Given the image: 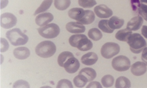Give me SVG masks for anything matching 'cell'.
Wrapping results in <instances>:
<instances>
[{"label": "cell", "instance_id": "cell-1", "mask_svg": "<svg viewBox=\"0 0 147 88\" xmlns=\"http://www.w3.org/2000/svg\"><path fill=\"white\" fill-rule=\"evenodd\" d=\"M69 42L71 46L84 52L90 50L93 47L91 41L84 34L74 35L69 38Z\"/></svg>", "mask_w": 147, "mask_h": 88}, {"label": "cell", "instance_id": "cell-2", "mask_svg": "<svg viewBox=\"0 0 147 88\" xmlns=\"http://www.w3.org/2000/svg\"><path fill=\"white\" fill-rule=\"evenodd\" d=\"M6 37L12 45L15 46L25 45L29 40L28 37L18 28L8 31Z\"/></svg>", "mask_w": 147, "mask_h": 88}, {"label": "cell", "instance_id": "cell-3", "mask_svg": "<svg viewBox=\"0 0 147 88\" xmlns=\"http://www.w3.org/2000/svg\"><path fill=\"white\" fill-rule=\"evenodd\" d=\"M57 48L54 42L45 40L39 43L35 48V52L39 56L42 58H49L52 56L56 52Z\"/></svg>", "mask_w": 147, "mask_h": 88}, {"label": "cell", "instance_id": "cell-4", "mask_svg": "<svg viewBox=\"0 0 147 88\" xmlns=\"http://www.w3.org/2000/svg\"><path fill=\"white\" fill-rule=\"evenodd\" d=\"M127 43L130 46L131 51L136 54H140L147 46L145 40L138 33L132 34Z\"/></svg>", "mask_w": 147, "mask_h": 88}, {"label": "cell", "instance_id": "cell-5", "mask_svg": "<svg viewBox=\"0 0 147 88\" xmlns=\"http://www.w3.org/2000/svg\"><path fill=\"white\" fill-rule=\"evenodd\" d=\"M39 34L46 39H54L60 33L59 26L55 23H51L37 29Z\"/></svg>", "mask_w": 147, "mask_h": 88}, {"label": "cell", "instance_id": "cell-6", "mask_svg": "<svg viewBox=\"0 0 147 88\" xmlns=\"http://www.w3.org/2000/svg\"><path fill=\"white\" fill-rule=\"evenodd\" d=\"M120 47L116 43L107 42L102 46L101 49V54L104 58L111 59L119 53Z\"/></svg>", "mask_w": 147, "mask_h": 88}, {"label": "cell", "instance_id": "cell-7", "mask_svg": "<svg viewBox=\"0 0 147 88\" xmlns=\"http://www.w3.org/2000/svg\"><path fill=\"white\" fill-rule=\"evenodd\" d=\"M111 65L114 70L117 71H125L130 67V60L125 56L120 55L113 58Z\"/></svg>", "mask_w": 147, "mask_h": 88}, {"label": "cell", "instance_id": "cell-8", "mask_svg": "<svg viewBox=\"0 0 147 88\" xmlns=\"http://www.w3.org/2000/svg\"><path fill=\"white\" fill-rule=\"evenodd\" d=\"M17 23V17L12 13H5L1 15L0 25L3 28L9 29L16 25Z\"/></svg>", "mask_w": 147, "mask_h": 88}, {"label": "cell", "instance_id": "cell-9", "mask_svg": "<svg viewBox=\"0 0 147 88\" xmlns=\"http://www.w3.org/2000/svg\"><path fill=\"white\" fill-rule=\"evenodd\" d=\"M80 67L79 62L74 56L71 57L67 60L64 64L63 67L68 73H75L78 71Z\"/></svg>", "mask_w": 147, "mask_h": 88}, {"label": "cell", "instance_id": "cell-10", "mask_svg": "<svg viewBox=\"0 0 147 88\" xmlns=\"http://www.w3.org/2000/svg\"><path fill=\"white\" fill-rule=\"evenodd\" d=\"M94 12L97 17L100 18H108L113 15V11L105 5H98L94 8Z\"/></svg>", "mask_w": 147, "mask_h": 88}, {"label": "cell", "instance_id": "cell-11", "mask_svg": "<svg viewBox=\"0 0 147 88\" xmlns=\"http://www.w3.org/2000/svg\"><path fill=\"white\" fill-rule=\"evenodd\" d=\"M54 19V16L50 13H45L37 15L35 18V22L40 27L47 25Z\"/></svg>", "mask_w": 147, "mask_h": 88}, {"label": "cell", "instance_id": "cell-12", "mask_svg": "<svg viewBox=\"0 0 147 88\" xmlns=\"http://www.w3.org/2000/svg\"><path fill=\"white\" fill-rule=\"evenodd\" d=\"M147 70V65L142 62H137L132 64L131 68V73L136 76L144 75Z\"/></svg>", "mask_w": 147, "mask_h": 88}, {"label": "cell", "instance_id": "cell-13", "mask_svg": "<svg viewBox=\"0 0 147 88\" xmlns=\"http://www.w3.org/2000/svg\"><path fill=\"white\" fill-rule=\"evenodd\" d=\"M66 30L70 33L78 34L84 33L86 31V27L83 24L77 22H70L66 24Z\"/></svg>", "mask_w": 147, "mask_h": 88}, {"label": "cell", "instance_id": "cell-14", "mask_svg": "<svg viewBox=\"0 0 147 88\" xmlns=\"http://www.w3.org/2000/svg\"><path fill=\"white\" fill-rule=\"evenodd\" d=\"M143 23L142 17L140 16L134 17L127 24V28L131 31H137L140 30Z\"/></svg>", "mask_w": 147, "mask_h": 88}, {"label": "cell", "instance_id": "cell-15", "mask_svg": "<svg viewBox=\"0 0 147 88\" xmlns=\"http://www.w3.org/2000/svg\"><path fill=\"white\" fill-rule=\"evenodd\" d=\"M98 59V56L95 52H89L82 57L81 62L86 66H92L96 63Z\"/></svg>", "mask_w": 147, "mask_h": 88}, {"label": "cell", "instance_id": "cell-16", "mask_svg": "<svg viewBox=\"0 0 147 88\" xmlns=\"http://www.w3.org/2000/svg\"><path fill=\"white\" fill-rule=\"evenodd\" d=\"M16 58L20 60H24L28 58L30 55V51L25 47H20L16 48L13 52Z\"/></svg>", "mask_w": 147, "mask_h": 88}, {"label": "cell", "instance_id": "cell-17", "mask_svg": "<svg viewBox=\"0 0 147 88\" xmlns=\"http://www.w3.org/2000/svg\"><path fill=\"white\" fill-rule=\"evenodd\" d=\"M95 19V13L92 11L85 10L82 18L78 21V22L83 25H89L92 23Z\"/></svg>", "mask_w": 147, "mask_h": 88}, {"label": "cell", "instance_id": "cell-18", "mask_svg": "<svg viewBox=\"0 0 147 88\" xmlns=\"http://www.w3.org/2000/svg\"><path fill=\"white\" fill-rule=\"evenodd\" d=\"M85 10L80 8H74L70 9L68 12L69 17L77 22L81 19L84 15Z\"/></svg>", "mask_w": 147, "mask_h": 88}, {"label": "cell", "instance_id": "cell-19", "mask_svg": "<svg viewBox=\"0 0 147 88\" xmlns=\"http://www.w3.org/2000/svg\"><path fill=\"white\" fill-rule=\"evenodd\" d=\"M109 25L113 30H117L121 28L125 23L124 20L119 18L118 17L113 16L109 20Z\"/></svg>", "mask_w": 147, "mask_h": 88}, {"label": "cell", "instance_id": "cell-20", "mask_svg": "<svg viewBox=\"0 0 147 88\" xmlns=\"http://www.w3.org/2000/svg\"><path fill=\"white\" fill-rule=\"evenodd\" d=\"M132 34V31L126 28L119 30L118 32L116 33L115 38L116 39L120 41L127 42L130 36Z\"/></svg>", "mask_w": 147, "mask_h": 88}, {"label": "cell", "instance_id": "cell-21", "mask_svg": "<svg viewBox=\"0 0 147 88\" xmlns=\"http://www.w3.org/2000/svg\"><path fill=\"white\" fill-rule=\"evenodd\" d=\"M79 74H81L86 76L88 79V82L92 81L95 79L96 78V72L94 69L90 68V67H86L82 69L80 71Z\"/></svg>", "mask_w": 147, "mask_h": 88}, {"label": "cell", "instance_id": "cell-22", "mask_svg": "<svg viewBox=\"0 0 147 88\" xmlns=\"http://www.w3.org/2000/svg\"><path fill=\"white\" fill-rule=\"evenodd\" d=\"M88 82V81L87 78L81 74H79L74 79V84L78 88H83Z\"/></svg>", "mask_w": 147, "mask_h": 88}, {"label": "cell", "instance_id": "cell-23", "mask_svg": "<svg viewBox=\"0 0 147 88\" xmlns=\"http://www.w3.org/2000/svg\"><path fill=\"white\" fill-rule=\"evenodd\" d=\"M131 82L128 78L125 77H119L116 81L115 87L117 88H130Z\"/></svg>", "mask_w": 147, "mask_h": 88}, {"label": "cell", "instance_id": "cell-24", "mask_svg": "<svg viewBox=\"0 0 147 88\" xmlns=\"http://www.w3.org/2000/svg\"><path fill=\"white\" fill-rule=\"evenodd\" d=\"M71 0H54L55 7L59 10L64 11L69 7Z\"/></svg>", "mask_w": 147, "mask_h": 88}, {"label": "cell", "instance_id": "cell-25", "mask_svg": "<svg viewBox=\"0 0 147 88\" xmlns=\"http://www.w3.org/2000/svg\"><path fill=\"white\" fill-rule=\"evenodd\" d=\"M72 56H74V54L72 52H70L65 51V52H61L59 55L58 58H57V63H58L59 66L61 67H63L65 62L68 60L69 58Z\"/></svg>", "mask_w": 147, "mask_h": 88}, {"label": "cell", "instance_id": "cell-26", "mask_svg": "<svg viewBox=\"0 0 147 88\" xmlns=\"http://www.w3.org/2000/svg\"><path fill=\"white\" fill-rule=\"evenodd\" d=\"M52 3L53 0H44L40 6L35 11L34 15H35L39 13L47 11L50 7Z\"/></svg>", "mask_w": 147, "mask_h": 88}, {"label": "cell", "instance_id": "cell-27", "mask_svg": "<svg viewBox=\"0 0 147 88\" xmlns=\"http://www.w3.org/2000/svg\"><path fill=\"white\" fill-rule=\"evenodd\" d=\"M88 35L90 39L94 41H98L102 38V33L98 29L96 28L90 29L88 32Z\"/></svg>", "mask_w": 147, "mask_h": 88}, {"label": "cell", "instance_id": "cell-28", "mask_svg": "<svg viewBox=\"0 0 147 88\" xmlns=\"http://www.w3.org/2000/svg\"><path fill=\"white\" fill-rule=\"evenodd\" d=\"M108 20H101L99 21L98 27L102 32L107 33H112L114 32V30L111 29L109 25Z\"/></svg>", "mask_w": 147, "mask_h": 88}, {"label": "cell", "instance_id": "cell-29", "mask_svg": "<svg viewBox=\"0 0 147 88\" xmlns=\"http://www.w3.org/2000/svg\"><path fill=\"white\" fill-rule=\"evenodd\" d=\"M140 3L138 8V13L147 21V0H140Z\"/></svg>", "mask_w": 147, "mask_h": 88}, {"label": "cell", "instance_id": "cell-30", "mask_svg": "<svg viewBox=\"0 0 147 88\" xmlns=\"http://www.w3.org/2000/svg\"><path fill=\"white\" fill-rule=\"evenodd\" d=\"M114 79L111 75H106L102 78L101 83L104 87L109 88L113 86L114 84Z\"/></svg>", "mask_w": 147, "mask_h": 88}, {"label": "cell", "instance_id": "cell-31", "mask_svg": "<svg viewBox=\"0 0 147 88\" xmlns=\"http://www.w3.org/2000/svg\"><path fill=\"white\" fill-rule=\"evenodd\" d=\"M78 3L82 7L90 8L96 5V2L95 0H78Z\"/></svg>", "mask_w": 147, "mask_h": 88}, {"label": "cell", "instance_id": "cell-32", "mask_svg": "<svg viewBox=\"0 0 147 88\" xmlns=\"http://www.w3.org/2000/svg\"><path fill=\"white\" fill-rule=\"evenodd\" d=\"M57 88H73L71 82L67 79H63L59 81L57 83Z\"/></svg>", "mask_w": 147, "mask_h": 88}, {"label": "cell", "instance_id": "cell-33", "mask_svg": "<svg viewBox=\"0 0 147 88\" xmlns=\"http://www.w3.org/2000/svg\"><path fill=\"white\" fill-rule=\"evenodd\" d=\"M29 83L23 80H19L15 83L13 85L14 88H30Z\"/></svg>", "mask_w": 147, "mask_h": 88}, {"label": "cell", "instance_id": "cell-34", "mask_svg": "<svg viewBox=\"0 0 147 88\" xmlns=\"http://www.w3.org/2000/svg\"><path fill=\"white\" fill-rule=\"evenodd\" d=\"M9 45L7 41L5 39L1 38V52H3L7 51L9 49Z\"/></svg>", "mask_w": 147, "mask_h": 88}, {"label": "cell", "instance_id": "cell-35", "mask_svg": "<svg viewBox=\"0 0 147 88\" xmlns=\"http://www.w3.org/2000/svg\"><path fill=\"white\" fill-rule=\"evenodd\" d=\"M86 88H102V86L99 82L93 81L89 84Z\"/></svg>", "mask_w": 147, "mask_h": 88}, {"label": "cell", "instance_id": "cell-36", "mask_svg": "<svg viewBox=\"0 0 147 88\" xmlns=\"http://www.w3.org/2000/svg\"><path fill=\"white\" fill-rule=\"evenodd\" d=\"M141 59L147 66V47H146L143 50L142 54L141 55Z\"/></svg>", "mask_w": 147, "mask_h": 88}, {"label": "cell", "instance_id": "cell-37", "mask_svg": "<svg viewBox=\"0 0 147 88\" xmlns=\"http://www.w3.org/2000/svg\"><path fill=\"white\" fill-rule=\"evenodd\" d=\"M141 33L144 37L147 39V26H143L141 29Z\"/></svg>", "mask_w": 147, "mask_h": 88}, {"label": "cell", "instance_id": "cell-38", "mask_svg": "<svg viewBox=\"0 0 147 88\" xmlns=\"http://www.w3.org/2000/svg\"><path fill=\"white\" fill-rule=\"evenodd\" d=\"M8 1V0H1V9H3L7 5Z\"/></svg>", "mask_w": 147, "mask_h": 88}]
</instances>
